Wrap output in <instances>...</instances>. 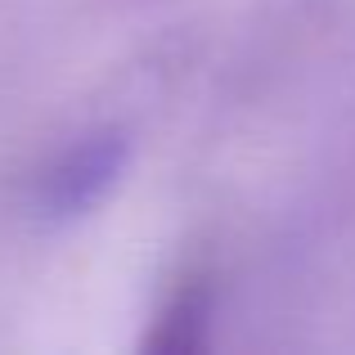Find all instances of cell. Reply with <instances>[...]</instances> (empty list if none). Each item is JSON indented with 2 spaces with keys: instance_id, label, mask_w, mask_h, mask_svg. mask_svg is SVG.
I'll list each match as a JSON object with an SVG mask.
<instances>
[{
  "instance_id": "obj_1",
  "label": "cell",
  "mask_w": 355,
  "mask_h": 355,
  "mask_svg": "<svg viewBox=\"0 0 355 355\" xmlns=\"http://www.w3.org/2000/svg\"><path fill=\"white\" fill-rule=\"evenodd\" d=\"M135 157V139L117 121H99L72 135L41 171L32 175L27 207L41 225H72L108 202Z\"/></svg>"
},
{
  "instance_id": "obj_2",
  "label": "cell",
  "mask_w": 355,
  "mask_h": 355,
  "mask_svg": "<svg viewBox=\"0 0 355 355\" xmlns=\"http://www.w3.org/2000/svg\"><path fill=\"white\" fill-rule=\"evenodd\" d=\"M220 311L216 279L207 270H189L175 279V288L153 311V324L139 338V351L153 355H198L211 347V324Z\"/></svg>"
}]
</instances>
